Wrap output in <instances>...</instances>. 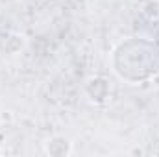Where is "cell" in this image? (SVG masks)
<instances>
[{"label":"cell","instance_id":"1","mask_svg":"<svg viewBox=\"0 0 159 157\" xmlns=\"http://www.w3.org/2000/svg\"><path fill=\"white\" fill-rule=\"evenodd\" d=\"M113 70L120 79L143 83L159 74V46L143 37H131L113 50Z\"/></svg>","mask_w":159,"mask_h":157},{"label":"cell","instance_id":"2","mask_svg":"<svg viewBox=\"0 0 159 157\" xmlns=\"http://www.w3.org/2000/svg\"><path fill=\"white\" fill-rule=\"evenodd\" d=\"M85 91H87V96H89L93 102L102 104V102H106V100L109 98L111 87H109L107 79L93 78V79H89V83H87V89H85Z\"/></svg>","mask_w":159,"mask_h":157},{"label":"cell","instance_id":"3","mask_svg":"<svg viewBox=\"0 0 159 157\" xmlns=\"http://www.w3.org/2000/svg\"><path fill=\"white\" fill-rule=\"evenodd\" d=\"M44 152L52 157H63L72 154V144L65 137H52L44 142Z\"/></svg>","mask_w":159,"mask_h":157},{"label":"cell","instance_id":"4","mask_svg":"<svg viewBox=\"0 0 159 157\" xmlns=\"http://www.w3.org/2000/svg\"><path fill=\"white\" fill-rule=\"evenodd\" d=\"M0 155H2V150H0Z\"/></svg>","mask_w":159,"mask_h":157}]
</instances>
